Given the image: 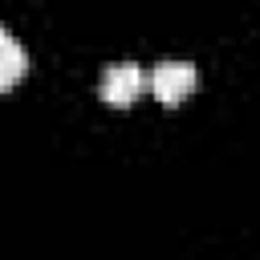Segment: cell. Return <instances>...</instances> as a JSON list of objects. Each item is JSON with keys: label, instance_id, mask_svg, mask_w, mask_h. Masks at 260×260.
<instances>
[{"label": "cell", "instance_id": "6da1fadb", "mask_svg": "<svg viewBox=\"0 0 260 260\" xmlns=\"http://www.w3.org/2000/svg\"><path fill=\"white\" fill-rule=\"evenodd\" d=\"M146 85L154 89V98L162 106H179L195 85H199V69L187 65V61H158L146 77Z\"/></svg>", "mask_w": 260, "mask_h": 260}, {"label": "cell", "instance_id": "7a4b0ae2", "mask_svg": "<svg viewBox=\"0 0 260 260\" xmlns=\"http://www.w3.org/2000/svg\"><path fill=\"white\" fill-rule=\"evenodd\" d=\"M142 89H146V73L134 61H118L102 73V102L106 106H130V102H138Z\"/></svg>", "mask_w": 260, "mask_h": 260}, {"label": "cell", "instance_id": "3957f363", "mask_svg": "<svg viewBox=\"0 0 260 260\" xmlns=\"http://www.w3.org/2000/svg\"><path fill=\"white\" fill-rule=\"evenodd\" d=\"M24 73H28V53H24V45H20L8 28H0V93L12 89Z\"/></svg>", "mask_w": 260, "mask_h": 260}]
</instances>
